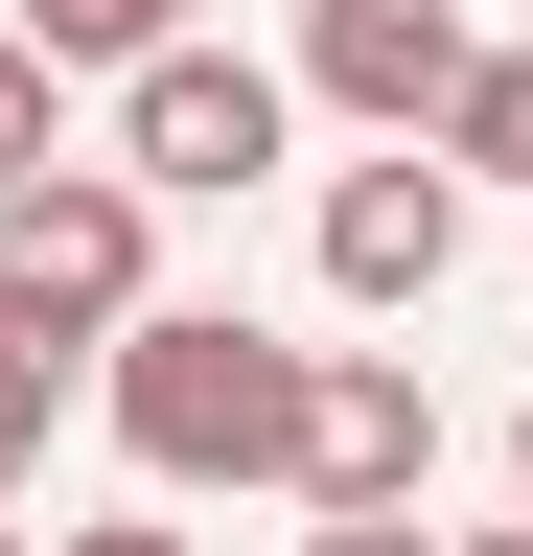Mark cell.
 Masks as SVG:
<instances>
[{
    "instance_id": "obj_6",
    "label": "cell",
    "mask_w": 533,
    "mask_h": 556,
    "mask_svg": "<svg viewBox=\"0 0 533 556\" xmlns=\"http://www.w3.org/2000/svg\"><path fill=\"white\" fill-rule=\"evenodd\" d=\"M441 486V394L394 348H325V417H302V510H418Z\"/></svg>"
},
{
    "instance_id": "obj_8",
    "label": "cell",
    "mask_w": 533,
    "mask_h": 556,
    "mask_svg": "<svg viewBox=\"0 0 533 556\" xmlns=\"http://www.w3.org/2000/svg\"><path fill=\"white\" fill-rule=\"evenodd\" d=\"M24 163H71V47L0 0V186H24Z\"/></svg>"
},
{
    "instance_id": "obj_11",
    "label": "cell",
    "mask_w": 533,
    "mask_h": 556,
    "mask_svg": "<svg viewBox=\"0 0 533 556\" xmlns=\"http://www.w3.org/2000/svg\"><path fill=\"white\" fill-rule=\"evenodd\" d=\"M302 556H441L418 510H302Z\"/></svg>"
},
{
    "instance_id": "obj_10",
    "label": "cell",
    "mask_w": 533,
    "mask_h": 556,
    "mask_svg": "<svg viewBox=\"0 0 533 556\" xmlns=\"http://www.w3.org/2000/svg\"><path fill=\"white\" fill-rule=\"evenodd\" d=\"M47 394H71V348H24V325H0V486L47 464Z\"/></svg>"
},
{
    "instance_id": "obj_12",
    "label": "cell",
    "mask_w": 533,
    "mask_h": 556,
    "mask_svg": "<svg viewBox=\"0 0 533 556\" xmlns=\"http://www.w3.org/2000/svg\"><path fill=\"white\" fill-rule=\"evenodd\" d=\"M47 556H186V533H140V510H93V533H47Z\"/></svg>"
},
{
    "instance_id": "obj_13",
    "label": "cell",
    "mask_w": 533,
    "mask_h": 556,
    "mask_svg": "<svg viewBox=\"0 0 533 556\" xmlns=\"http://www.w3.org/2000/svg\"><path fill=\"white\" fill-rule=\"evenodd\" d=\"M464 556H533V510H510V533H464Z\"/></svg>"
},
{
    "instance_id": "obj_4",
    "label": "cell",
    "mask_w": 533,
    "mask_h": 556,
    "mask_svg": "<svg viewBox=\"0 0 533 556\" xmlns=\"http://www.w3.org/2000/svg\"><path fill=\"white\" fill-rule=\"evenodd\" d=\"M464 0H302V93L325 116H371V139H441V93H464Z\"/></svg>"
},
{
    "instance_id": "obj_15",
    "label": "cell",
    "mask_w": 533,
    "mask_h": 556,
    "mask_svg": "<svg viewBox=\"0 0 533 556\" xmlns=\"http://www.w3.org/2000/svg\"><path fill=\"white\" fill-rule=\"evenodd\" d=\"M0 556H47V533H24V510H0Z\"/></svg>"
},
{
    "instance_id": "obj_2",
    "label": "cell",
    "mask_w": 533,
    "mask_h": 556,
    "mask_svg": "<svg viewBox=\"0 0 533 556\" xmlns=\"http://www.w3.org/2000/svg\"><path fill=\"white\" fill-rule=\"evenodd\" d=\"M140 302H163V186L140 163H24V186H0V325H24V348L93 371Z\"/></svg>"
},
{
    "instance_id": "obj_7",
    "label": "cell",
    "mask_w": 533,
    "mask_h": 556,
    "mask_svg": "<svg viewBox=\"0 0 533 556\" xmlns=\"http://www.w3.org/2000/svg\"><path fill=\"white\" fill-rule=\"evenodd\" d=\"M441 163H464V186H533V47H487V70L441 93Z\"/></svg>"
},
{
    "instance_id": "obj_3",
    "label": "cell",
    "mask_w": 533,
    "mask_h": 556,
    "mask_svg": "<svg viewBox=\"0 0 533 556\" xmlns=\"http://www.w3.org/2000/svg\"><path fill=\"white\" fill-rule=\"evenodd\" d=\"M279 139H302V70H255V47H140L116 70V163H140L163 208H232V186H279Z\"/></svg>"
},
{
    "instance_id": "obj_5",
    "label": "cell",
    "mask_w": 533,
    "mask_h": 556,
    "mask_svg": "<svg viewBox=\"0 0 533 556\" xmlns=\"http://www.w3.org/2000/svg\"><path fill=\"white\" fill-rule=\"evenodd\" d=\"M464 278V163L441 139H394V163L325 186V302H441Z\"/></svg>"
},
{
    "instance_id": "obj_1",
    "label": "cell",
    "mask_w": 533,
    "mask_h": 556,
    "mask_svg": "<svg viewBox=\"0 0 533 556\" xmlns=\"http://www.w3.org/2000/svg\"><path fill=\"white\" fill-rule=\"evenodd\" d=\"M116 441H140L163 486H302V417H325V348H279L255 302H140L93 348Z\"/></svg>"
},
{
    "instance_id": "obj_14",
    "label": "cell",
    "mask_w": 533,
    "mask_h": 556,
    "mask_svg": "<svg viewBox=\"0 0 533 556\" xmlns=\"http://www.w3.org/2000/svg\"><path fill=\"white\" fill-rule=\"evenodd\" d=\"M510 486H533V394H510Z\"/></svg>"
},
{
    "instance_id": "obj_9",
    "label": "cell",
    "mask_w": 533,
    "mask_h": 556,
    "mask_svg": "<svg viewBox=\"0 0 533 556\" xmlns=\"http://www.w3.org/2000/svg\"><path fill=\"white\" fill-rule=\"evenodd\" d=\"M24 24L71 47V70H140V47H186V24H210V0H24Z\"/></svg>"
}]
</instances>
